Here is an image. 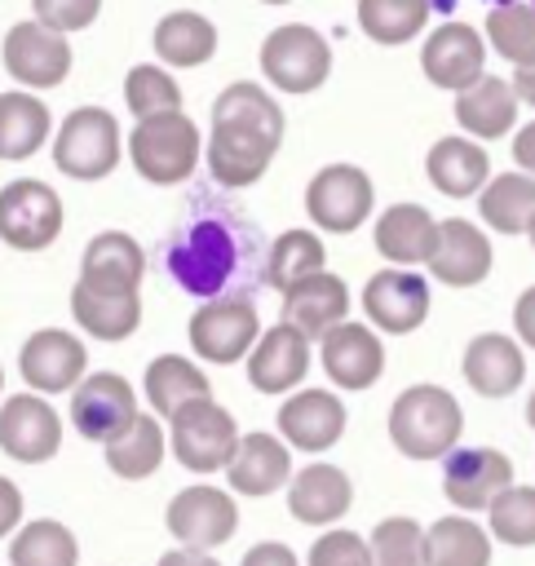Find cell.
<instances>
[{"label": "cell", "mask_w": 535, "mask_h": 566, "mask_svg": "<svg viewBox=\"0 0 535 566\" xmlns=\"http://www.w3.org/2000/svg\"><path fill=\"white\" fill-rule=\"evenodd\" d=\"M283 137V111L261 84H230L212 102V137H208V172L221 186H252L274 159Z\"/></svg>", "instance_id": "6da1fadb"}, {"label": "cell", "mask_w": 535, "mask_h": 566, "mask_svg": "<svg viewBox=\"0 0 535 566\" xmlns=\"http://www.w3.org/2000/svg\"><path fill=\"white\" fill-rule=\"evenodd\" d=\"M460 429H464L460 402L438 385H411L389 407V438L411 460L451 455V447L460 442Z\"/></svg>", "instance_id": "7a4b0ae2"}, {"label": "cell", "mask_w": 535, "mask_h": 566, "mask_svg": "<svg viewBox=\"0 0 535 566\" xmlns=\"http://www.w3.org/2000/svg\"><path fill=\"white\" fill-rule=\"evenodd\" d=\"M128 155H133V164L146 181L172 186V181L190 177L195 164H199V128L181 111L137 119V128L128 137Z\"/></svg>", "instance_id": "3957f363"}, {"label": "cell", "mask_w": 535, "mask_h": 566, "mask_svg": "<svg viewBox=\"0 0 535 566\" xmlns=\"http://www.w3.org/2000/svg\"><path fill=\"white\" fill-rule=\"evenodd\" d=\"M53 164L66 177L97 181L119 164V124L102 106H80L62 119L57 142H53Z\"/></svg>", "instance_id": "277c9868"}, {"label": "cell", "mask_w": 535, "mask_h": 566, "mask_svg": "<svg viewBox=\"0 0 535 566\" xmlns=\"http://www.w3.org/2000/svg\"><path fill=\"white\" fill-rule=\"evenodd\" d=\"M234 451H239V429H234V416L221 402L199 398V402H190L172 416V455L190 473L230 469Z\"/></svg>", "instance_id": "5b68a950"}, {"label": "cell", "mask_w": 535, "mask_h": 566, "mask_svg": "<svg viewBox=\"0 0 535 566\" xmlns=\"http://www.w3.org/2000/svg\"><path fill=\"white\" fill-rule=\"evenodd\" d=\"M261 71L283 93H310V88H318L327 80L332 49H327V40L314 27L287 22V27H279V31L265 35V44H261Z\"/></svg>", "instance_id": "8992f818"}, {"label": "cell", "mask_w": 535, "mask_h": 566, "mask_svg": "<svg viewBox=\"0 0 535 566\" xmlns=\"http://www.w3.org/2000/svg\"><path fill=\"white\" fill-rule=\"evenodd\" d=\"M234 234L221 221H195L172 248H168V270L172 279L195 292V296H212L221 292V283L234 274Z\"/></svg>", "instance_id": "52a82bcc"}, {"label": "cell", "mask_w": 535, "mask_h": 566, "mask_svg": "<svg viewBox=\"0 0 535 566\" xmlns=\"http://www.w3.org/2000/svg\"><path fill=\"white\" fill-rule=\"evenodd\" d=\"M62 230V199L44 181H9L0 190V239L18 252H40Z\"/></svg>", "instance_id": "ba28073f"}, {"label": "cell", "mask_w": 535, "mask_h": 566, "mask_svg": "<svg viewBox=\"0 0 535 566\" xmlns=\"http://www.w3.org/2000/svg\"><path fill=\"white\" fill-rule=\"evenodd\" d=\"M137 416L141 411H137L133 385L124 376H115V371H93L71 394V424L88 442H115Z\"/></svg>", "instance_id": "9c48e42d"}, {"label": "cell", "mask_w": 535, "mask_h": 566, "mask_svg": "<svg viewBox=\"0 0 535 566\" xmlns=\"http://www.w3.org/2000/svg\"><path fill=\"white\" fill-rule=\"evenodd\" d=\"M305 208L314 217V226L323 230H336V234H349L367 221L371 212V177L354 164H327L310 190H305Z\"/></svg>", "instance_id": "30bf717a"}, {"label": "cell", "mask_w": 535, "mask_h": 566, "mask_svg": "<svg viewBox=\"0 0 535 566\" xmlns=\"http://www.w3.org/2000/svg\"><path fill=\"white\" fill-rule=\"evenodd\" d=\"M261 340V323H256V310L239 296H225V301H208L195 310L190 318V345L199 358L208 363H234L243 358L248 349H256Z\"/></svg>", "instance_id": "8fae6325"}, {"label": "cell", "mask_w": 535, "mask_h": 566, "mask_svg": "<svg viewBox=\"0 0 535 566\" xmlns=\"http://www.w3.org/2000/svg\"><path fill=\"white\" fill-rule=\"evenodd\" d=\"M513 486V460L495 447H460L447 455L442 469V491L455 509L473 513V509H491V500L500 491Z\"/></svg>", "instance_id": "7c38bea8"}, {"label": "cell", "mask_w": 535, "mask_h": 566, "mask_svg": "<svg viewBox=\"0 0 535 566\" xmlns=\"http://www.w3.org/2000/svg\"><path fill=\"white\" fill-rule=\"evenodd\" d=\"M168 531L190 548H217L239 531V509L217 486H186L168 504Z\"/></svg>", "instance_id": "4fadbf2b"}, {"label": "cell", "mask_w": 535, "mask_h": 566, "mask_svg": "<svg viewBox=\"0 0 535 566\" xmlns=\"http://www.w3.org/2000/svg\"><path fill=\"white\" fill-rule=\"evenodd\" d=\"M420 66H424V75H429L438 88L464 93V88H473V84L482 80V71H486V44H482V35H478L469 22H442V27L424 40Z\"/></svg>", "instance_id": "5bb4252c"}, {"label": "cell", "mask_w": 535, "mask_h": 566, "mask_svg": "<svg viewBox=\"0 0 535 566\" xmlns=\"http://www.w3.org/2000/svg\"><path fill=\"white\" fill-rule=\"evenodd\" d=\"M363 310L380 332H416L429 314V283L416 270H376L363 287Z\"/></svg>", "instance_id": "9a60e30c"}, {"label": "cell", "mask_w": 535, "mask_h": 566, "mask_svg": "<svg viewBox=\"0 0 535 566\" xmlns=\"http://www.w3.org/2000/svg\"><path fill=\"white\" fill-rule=\"evenodd\" d=\"M4 66L13 80H22L31 88H53L71 71V44H66V35H57L40 22H18L4 35Z\"/></svg>", "instance_id": "2e32d148"}, {"label": "cell", "mask_w": 535, "mask_h": 566, "mask_svg": "<svg viewBox=\"0 0 535 566\" xmlns=\"http://www.w3.org/2000/svg\"><path fill=\"white\" fill-rule=\"evenodd\" d=\"M0 447L22 460V464H40L62 447V420L57 411L40 398V394H13L0 407Z\"/></svg>", "instance_id": "e0dca14e"}, {"label": "cell", "mask_w": 535, "mask_h": 566, "mask_svg": "<svg viewBox=\"0 0 535 566\" xmlns=\"http://www.w3.org/2000/svg\"><path fill=\"white\" fill-rule=\"evenodd\" d=\"M141 270H146V256L137 248V239H128L124 230H102L84 243L80 283L102 296H133L141 283Z\"/></svg>", "instance_id": "ac0fdd59"}, {"label": "cell", "mask_w": 535, "mask_h": 566, "mask_svg": "<svg viewBox=\"0 0 535 566\" xmlns=\"http://www.w3.org/2000/svg\"><path fill=\"white\" fill-rule=\"evenodd\" d=\"M18 367H22V380L31 389L62 394V389H75L84 380V345L62 327H44V332L27 336Z\"/></svg>", "instance_id": "d6986e66"}, {"label": "cell", "mask_w": 535, "mask_h": 566, "mask_svg": "<svg viewBox=\"0 0 535 566\" xmlns=\"http://www.w3.org/2000/svg\"><path fill=\"white\" fill-rule=\"evenodd\" d=\"M429 274L447 287H473L491 274V239L464 221V217H451L438 226V243H433V256H429Z\"/></svg>", "instance_id": "ffe728a7"}, {"label": "cell", "mask_w": 535, "mask_h": 566, "mask_svg": "<svg viewBox=\"0 0 535 566\" xmlns=\"http://www.w3.org/2000/svg\"><path fill=\"white\" fill-rule=\"evenodd\" d=\"M323 371L340 389H367L385 371V349L367 323H340L323 336Z\"/></svg>", "instance_id": "44dd1931"}, {"label": "cell", "mask_w": 535, "mask_h": 566, "mask_svg": "<svg viewBox=\"0 0 535 566\" xmlns=\"http://www.w3.org/2000/svg\"><path fill=\"white\" fill-rule=\"evenodd\" d=\"M279 433L301 451H327L345 433V407L332 389H301L279 407Z\"/></svg>", "instance_id": "7402d4cb"}, {"label": "cell", "mask_w": 535, "mask_h": 566, "mask_svg": "<svg viewBox=\"0 0 535 566\" xmlns=\"http://www.w3.org/2000/svg\"><path fill=\"white\" fill-rule=\"evenodd\" d=\"M345 310H349V292L336 274H310L283 292V323L296 327L305 340H314V336L323 340L332 327H340Z\"/></svg>", "instance_id": "603a6c76"}, {"label": "cell", "mask_w": 535, "mask_h": 566, "mask_svg": "<svg viewBox=\"0 0 535 566\" xmlns=\"http://www.w3.org/2000/svg\"><path fill=\"white\" fill-rule=\"evenodd\" d=\"M305 371H310V340L287 323H274L248 354V380L261 394H283L301 385Z\"/></svg>", "instance_id": "cb8c5ba5"}, {"label": "cell", "mask_w": 535, "mask_h": 566, "mask_svg": "<svg viewBox=\"0 0 535 566\" xmlns=\"http://www.w3.org/2000/svg\"><path fill=\"white\" fill-rule=\"evenodd\" d=\"M526 376V358L517 349L513 336H500V332H482L469 340L464 349V380L482 394V398H504L522 385Z\"/></svg>", "instance_id": "d4e9b609"}, {"label": "cell", "mask_w": 535, "mask_h": 566, "mask_svg": "<svg viewBox=\"0 0 535 566\" xmlns=\"http://www.w3.org/2000/svg\"><path fill=\"white\" fill-rule=\"evenodd\" d=\"M349 500H354V486L336 464H310L287 486V513L296 522H305V526L336 522L349 509Z\"/></svg>", "instance_id": "484cf974"}, {"label": "cell", "mask_w": 535, "mask_h": 566, "mask_svg": "<svg viewBox=\"0 0 535 566\" xmlns=\"http://www.w3.org/2000/svg\"><path fill=\"white\" fill-rule=\"evenodd\" d=\"M433 243H438V221L420 203H394L376 221V252L389 256L398 270L402 265H420V261L429 265Z\"/></svg>", "instance_id": "4316f807"}, {"label": "cell", "mask_w": 535, "mask_h": 566, "mask_svg": "<svg viewBox=\"0 0 535 566\" xmlns=\"http://www.w3.org/2000/svg\"><path fill=\"white\" fill-rule=\"evenodd\" d=\"M455 119L464 133L491 142V137H504L517 119V93L508 80L500 75H482L473 88L455 93Z\"/></svg>", "instance_id": "83f0119b"}, {"label": "cell", "mask_w": 535, "mask_h": 566, "mask_svg": "<svg viewBox=\"0 0 535 566\" xmlns=\"http://www.w3.org/2000/svg\"><path fill=\"white\" fill-rule=\"evenodd\" d=\"M287 478H292V455L279 438H270V433L239 438V451L230 460V486L239 495H270Z\"/></svg>", "instance_id": "f1b7e54d"}, {"label": "cell", "mask_w": 535, "mask_h": 566, "mask_svg": "<svg viewBox=\"0 0 535 566\" xmlns=\"http://www.w3.org/2000/svg\"><path fill=\"white\" fill-rule=\"evenodd\" d=\"M424 168H429V181H433L442 195L464 199V195H478L482 181L491 177V155H486V146H478V142L442 137V142H433Z\"/></svg>", "instance_id": "f546056e"}, {"label": "cell", "mask_w": 535, "mask_h": 566, "mask_svg": "<svg viewBox=\"0 0 535 566\" xmlns=\"http://www.w3.org/2000/svg\"><path fill=\"white\" fill-rule=\"evenodd\" d=\"M146 398L159 416H177L181 407L208 398V376L190 363V358H177V354H164L146 367Z\"/></svg>", "instance_id": "4dcf8cb0"}, {"label": "cell", "mask_w": 535, "mask_h": 566, "mask_svg": "<svg viewBox=\"0 0 535 566\" xmlns=\"http://www.w3.org/2000/svg\"><path fill=\"white\" fill-rule=\"evenodd\" d=\"M482 221L500 234H517V230H531L535 221V177L526 172H504V177H491L482 186V203H478Z\"/></svg>", "instance_id": "1f68e13d"}, {"label": "cell", "mask_w": 535, "mask_h": 566, "mask_svg": "<svg viewBox=\"0 0 535 566\" xmlns=\"http://www.w3.org/2000/svg\"><path fill=\"white\" fill-rule=\"evenodd\" d=\"M424 566H491V535L469 517H442L424 531Z\"/></svg>", "instance_id": "d6a6232c"}, {"label": "cell", "mask_w": 535, "mask_h": 566, "mask_svg": "<svg viewBox=\"0 0 535 566\" xmlns=\"http://www.w3.org/2000/svg\"><path fill=\"white\" fill-rule=\"evenodd\" d=\"M212 49H217V27L190 9H177L155 27V53L172 66H199L212 57Z\"/></svg>", "instance_id": "836d02e7"}, {"label": "cell", "mask_w": 535, "mask_h": 566, "mask_svg": "<svg viewBox=\"0 0 535 566\" xmlns=\"http://www.w3.org/2000/svg\"><path fill=\"white\" fill-rule=\"evenodd\" d=\"M71 314L80 318V327L88 336H97V340H124L137 327V318H141V301H137V292L133 296H102V292L75 283Z\"/></svg>", "instance_id": "e575fe53"}, {"label": "cell", "mask_w": 535, "mask_h": 566, "mask_svg": "<svg viewBox=\"0 0 535 566\" xmlns=\"http://www.w3.org/2000/svg\"><path fill=\"white\" fill-rule=\"evenodd\" d=\"M49 137V111L31 93H0V159H27Z\"/></svg>", "instance_id": "d590c367"}, {"label": "cell", "mask_w": 535, "mask_h": 566, "mask_svg": "<svg viewBox=\"0 0 535 566\" xmlns=\"http://www.w3.org/2000/svg\"><path fill=\"white\" fill-rule=\"evenodd\" d=\"M486 35L500 57H508L517 71L535 66V0H504L486 13Z\"/></svg>", "instance_id": "8d00e7d4"}, {"label": "cell", "mask_w": 535, "mask_h": 566, "mask_svg": "<svg viewBox=\"0 0 535 566\" xmlns=\"http://www.w3.org/2000/svg\"><path fill=\"white\" fill-rule=\"evenodd\" d=\"M164 460V429L155 416H137L115 442H106V464L119 473V478H150Z\"/></svg>", "instance_id": "74e56055"}, {"label": "cell", "mask_w": 535, "mask_h": 566, "mask_svg": "<svg viewBox=\"0 0 535 566\" xmlns=\"http://www.w3.org/2000/svg\"><path fill=\"white\" fill-rule=\"evenodd\" d=\"M310 274H323V243L310 234V230H283L274 243H270V256H265V283L287 292L296 287L301 279Z\"/></svg>", "instance_id": "f35d334b"}, {"label": "cell", "mask_w": 535, "mask_h": 566, "mask_svg": "<svg viewBox=\"0 0 535 566\" xmlns=\"http://www.w3.org/2000/svg\"><path fill=\"white\" fill-rule=\"evenodd\" d=\"M80 548H75V535L62 526V522H27L13 544H9V562L13 566H75Z\"/></svg>", "instance_id": "ab89813d"}, {"label": "cell", "mask_w": 535, "mask_h": 566, "mask_svg": "<svg viewBox=\"0 0 535 566\" xmlns=\"http://www.w3.org/2000/svg\"><path fill=\"white\" fill-rule=\"evenodd\" d=\"M429 18V0H358V22L376 44L411 40Z\"/></svg>", "instance_id": "60d3db41"}, {"label": "cell", "mask_w": 535, "mask_h": 566, "mask_svg": "<svg viewBox=\"0 0 535 566\" xmlns=\"http://www.w3.org/2000/svg\"><path fill=\"white\" fill-rule=\"evenodd\" d=\"M491 517V535L513 544V548H531L535 544V486H508L491 500L486 509Z\"/></svg>", "instance_id": "b9f144b4"}, {"label": "cell", "mask_w": 535, "mask_h": 566, "mask_svg": "<svg viewBox=\"0 0 535 566\" xmlns=\"http://www.w3.org/2000/svg\"><path fill=\"white\" fill-rule=\"evenodd\" d=\"M124 97H128V111L137 119H155V115L181 111V88L159 66H133L128 80H124Z\"/></svg>", "instance_id": "7bdbcfd3"}, {"label": "cell", "mask_w": 535, "mask_h": 566, "mask_svg": "<svg viewBox=\"0 0 535 566\" xmlns=\"http://www.w3.org/2000/svg\"><path fill=\"white\" fill-rule=\"evenodd\" d=\"M371 566H424V531L411 517H385L371 531Z\"/></svg>", "instance_id": "ee69618b"}, {"label": "cell", "mask_w": 535, "mask_h": 566, "mask_svg": "<svg viewBox=\"0 0 535 566\" xmlns=\"http://www.w3.org/2000/svg\"><path fill=\"white\" fill-rule=\"evenodd\" d=\"M310 566H371V544L354 531H327L314 539Z\"/></svg>", "instance_id": "f6af8a7d"}, {"label": "cell", "mask_w": 535, "mask_h": 566, "mask_svg": "<svg viewBox=\"0 0 535 566\" xmlns=\"http://www.w3.org/2000/svg\"><path fill=\"white\" fill-rule=\"evenodd\" d=\"M31 9H35V22L40 27H49V31H80V27H88L93 18H97V9H102V0H31Z\"/></svg>", "instance_id": "bcb514c9"}, {"label": "cell", "mask_w": 535, "mask_h": 566, "mask_svg": "<svg viewBox=\"0 0 535 566\" xmlns=\"http://www.w3.org/2000/svg\"><path fill=\"white\" fill-rule=\"evenodd\" d=\"M239 566H296V553H292L287 544H274V539H265V544L248 548V557H243Z\"/></svg>", "instance_id": "7dc6e473"}, {"label": "cell", "mask_w": 535, "mask_h": 566, "mask_svg": "<svg viewBox=\"0 0 535 566\" xmlns=\"http://www.w3.org/2000/svg\"><path fill=\"white\" fill-rule=\"evenodd\" d=\"M18 522H22V491L9 478H0V535H9Z\"/></svg>", "instance_id": "c3c4849f"}, {"label": "cell", "mask_w": 535, "mask_h": 566, "mask_svg": "<svg viewBox=\"0 0 535 566\" xmlns=\"http://www.w3.org/2000/svg\"><path fill=\"white\" fill-rule=\"evenodd\" d=\"M513 327H517V336L535 349V283L517 296V305H513Z\"/></svg>", "instance_id": "681fc988"}, {"label": "cell", "mask_w": 535, "mask_h": 566, "mask_svg": "<svg viewBox=\"0 0 535 566\" xmlns=\"http://www.w3.org/2000/svg\"><path fill=\"white\" fill-rule=\"evenodd\" d=\"M513 164H517L522 172H531V177H535V119H531V124H522V128H517V137H513Z\"/></svg>", "instance_id": "f907efd6"}, {"label": "cell", "mask_w": 535, "mask_h": 566, "mask_svg": "<svg viewBox=\"0 0 535 566\" xmlns=\"http://www.w3.org/2000/svg\"><path fill=\"white\" fill-rule=\"evenodd\" d=\"M159 566H221V562H217V557H208V553L172 548V553H164V557H159Z\"/></svg>", "instance_id": "816d5d0a"}, {"label": "cell", "mask_w": 535, "mask_h": 566, "mask_svg": "<svg viewBox=\"0 0 535 566\" xmlns=\"http://www.w3.org/2000/svg\"><path fill=\"white\" fill-rule=\"evenodd\" d=\"M513 93H517V102L535 106V66H526V71H513Z\"/></svg>", "instance_id": "f5cc1de1"}, {"label": "cell", "mask_w": 535, "mask_h": 566, "mask_svg": "<svg viewBox=\"0 0 535 566\" xmlns=\"http://www.w3.org/2000/svg\"><path fill=\"white\" fill-rule=\"evenodd\" d=\"M526 424L535 429V394H531V402H526Z\"/></svg>", "instance_id": "db71d44e"}, {"label": "cell", "mask_w": 535, "mask_h": 566, "mask_svg": "<svg viewBox=\"0 0 535 566\" xmlns=\"http://www.w3.org/2000/svg\"><path fill=\"white\" fill-rule=\"evenodd\" d=\"M526 234H531V243H535V221H531V230H526Z\"/></svg>", "instance_id": "11a10c76"}, {"label": "cell", "mask_w": 535, "mask_h": 566, "mask_svg": "<svg viewBox=\"0 0 535 566\" xmlns=\"http://www.w3.org/2000/svg\"><path fill=\"white\" fill-rule=\"evenodd\" d=\"M265 4H287V0H265Z\"/></svg>", "instance_id": "9f6ffc18"}, {"label": "cell", "mask_w": 535, "mask_h": 566, "mask_svg": "<svg viewBox=\"0 0 535 566\" xmlns=\"http://www.w3.org/2000/svg\"><path fill=\"white\" fill-rule=\"evenodd\" d=\"M0 385H4V371H0Z\"/></svg>", "instance_id": "6f0895ef"}]
</instances>
